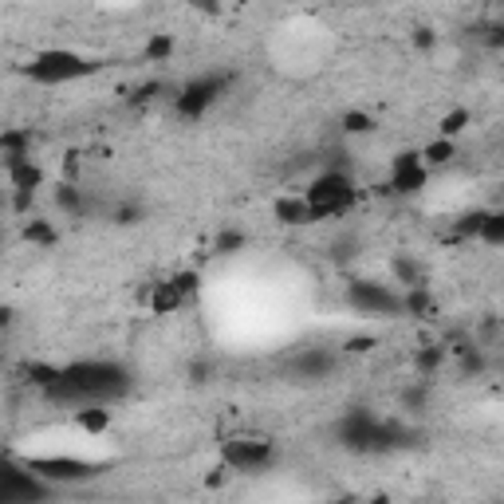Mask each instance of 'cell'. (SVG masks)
<instances>
[{"instance_id":"obj_1","label":"cell","mask_w":504,"mask_h":504,"mask_svg":"<svg viewBox=\"0 0 504 504\" xmlns=\"http://www.w3.org/2000/svg\"><path fill=\"white\" fill-rule=\"evenodd\" d=\"M130 390V370L111 363V358H83V363H67L59 370V382L44 398L52 402H67V406H83V402H106L123 398Z\"/></svg>"},{"instance_id":"obj_2","label":"cell","mask_w":504,"mask_h":504,"mask_svg":"<svg viewBox=\"0 0 504 504\" xmlns=\"http://www.w3.org/2000/svg\"><path fill=\"white\" fill-rule=\"evenodd\" d=\"M103 67H106L103 59L71 52V47H44V52H35L28 64H20V76L40 83V87H59V83H79V79L99 76Z\"/></svg>"},{"instance_id":"obj_3","label":"cell","mask_w":504,"mask_h":504,"mask_svg":"<svg viewBox=\"0 0 504 504\" xmlns=\"http://www.w3.org/2000/svg\"><path fill=\"white\" fill-rule=\"evenodd\" d=\"M304 201L311 209V221H335L347 217L358 201V186L347 170H323L311 177V186L304 189Z\"/></svg>"},{"instance_id":"obj_4","label":"cell","mask_w":504,"mask_h":504,"mask_svg":"<svg viewBox=\"0 0 504 504\" xmlns=\"http://www.w3.org/2000/svg\"><path fill=\"white\" fill-rule=\"evenodd\" d=\"M229 87V76H221V71H206V76H194L186 83L182 91L174 95V111L177 118H186V123H197V118H206L213 111V103L225 95Z\"/></svg>"},{"instance_id":"obj_5","label":"cell","mask_w":504,"mask_h":504,"mask_svg":"<svg viewBox=\"0 0 504 504\" xmlns=\"http://www.w3.org/2000/svg\"><path fill=\"white\" fill-rule=\"evenodd\" d=\"M276 446L268 438H229L221 441V465L229 473H264L276 465Z\"/></svg>"},{"instance_id":"obj_6","label":"cell","mask_w":504,"mask_h":504,"mask_svg":"<svg viewBox=\"0 0 504 504\" xmlns=\"http://www.w3.org/2000/svg\"><path fill=\"white\" fill-rule=\"evenodd\" d=\"M347 307L358 316H402V296L378 280H351L347 284Z\"/></svg>"},{"instance_id":"obj_7","label":"cell","mask_w":504,"mask_h":504,"mask_svg":"<svg viewBox=\"0 0 504 504\" xmlns=\"http://www.w3.org/2000/svg\"><path fill=\"white\" fill-rule=\"evenodd\" d=\"M429 182V170L422 162V154L418 150H398L390 158V174H387V186H382V194H394V197H414L422 194Z\"/></svg>"},{"instance_id":"obj_8","label":"cell","mask_w":504,"mask_h":504,"mask_svg":"<svg viewBox=\"0 0 504 504\" xmlns=\"http://www.w3.org/2000/svg\"><path fill=\"white\" fill-rule=\"evenodd\" d=\"M52 493V485L44 481L40 473H32L28 465L16 461H0V500H40Z\"/></svg>"},{"instance_id":"obj_9","label":"cell","mask_w":504,"mask_h":504,"mask_svg":"<svg viewBox=\"0 0 504 504\" xmlns=\"http://www.w3.org/2000/svg\"><path fill=\"white\" fill-rule=\"evenodd\" d=\"M335 367H339V355H331L328 347H307L287 363V375L296 382H323L335 375Z\"/></svg>"},{"instance_id":"obj_10","label":"cell","mask_w":504,"mask_h":504,"mask_svg":"<svg viewBox=\"0 0 504 504\" xmlns=\"http://www.w3.org/2000/svg\"><path fill=\"white\" fill-rule=\"evenodd\" d=\"M28 469L40 473L47 485L52 481H79V477L95 473L87 461H76V458H35V461H28Z\"/></svg>"},{"instance_id":"obj_11","label":"cell","mask_w":504,"mask_h":504,"mask_svg":"<svg viewBox=\"0 0 504 504\" xmlns=\"http://www.w3.org/2000/svg\"><path fill=\"white\" fill-rule=\"evenodd\" d=\"M272 217L287 225V229H304V225H316L311 221V209H307V201L304 194H284V197H276L272 201Z\"/></svg>"},{"instance_id":"obj_12","label":"cell","mask_w":504,"mask_h":504,"mask_svg":"<svg viewBox=\"0 0 504 504\" xmlns=\"http://www.w3.org/2000/svg\"><path fill=\"white\" fill-rule=\"evenodd\" d=\"M449 363V347L446 343H422L414 351V358H410V367H414V375L418 378H438L441 375V367Z\"/></svg>"},{"instance_id":"obj_13","label":"cell","mask_w":504,"mask_h":504,"mask_svg":"<svg viewBox=\"0 0 504 504\" xmlns=\"http://www.w3.org/2000/svg\"><path fill=\"white\" fill-rule=\"evenodd\" d=\"M32 146H35V135L28 126H5L0 130V166L16 158H32Z\"/></svg>"},{"instance_id":"obj_14","label":"cell","mask_w":504,"mask_h":504,"mask_svg":"<svg viewBox=\"0 0 504 504\" xmlns=\"http://www.w3.org/2000/svg\"><path fill=\"white\" fill-rule=\"evenodd\" d=\"M5 182L8 189H44V170L35 158H16V162H5Z\"/></svg>"},{"instance_id":"obj_15","label":"cell","mask_w":504,"mask_h":504,"mask_svg":"<svg viewBox=\"0 0 504 504\" xmlns=\"http://www.w3.org/2000/svg\"><path fill=\"white\" fill-rule=\"evenodd\" d=\"M76 429L87 438H103L106 429H111V410H106V402H83L76 406Z\"/></svg>"},{"instance_id":"obj_16","label":"cell","mask_w":504,"mask_h":504,"mask_svg":"<svg viewBox=\"0 0 504 504\" xmlns=\"http://www.w3.org/2000/svg\"><path fill=\"white\" fill-rule=\"evenodd\" d=\"M189 304V299L182 296V287L174 284V276H166V280H158L150 287V311L154 316H174V311H182Z\"/></svg>"},{"instance_id":"obj_17","label":"cell","mask_w":504,"mask_h":504,"mask_svg":"<svg viewBox=\"0 0 504 504\" xmlns=\"http://www.w3.org/2000/svg\"><path fill=\"white\" fill-rule=\"evenodd\" d=\"M402 316H410V319H434L438 316V296L429 292V284L406 287L402 292Z\"/></svg>"},{"instance_id":"obj_18","label":"cell","mask_w":504,"mask_h":504,"mask_svg":"<svg viewBox=\"0 0 504 504\" xmlns=\"http://www.w3.org/2000/svg\"><path fill=\"white\" fill-rule=\"evenodd\" d=\"M20 241L24 245H32V248H55L59 245V229L47 217H24V225H20Z\"/></svg>"},{"instance_id":"obj_19","label":"cell","mask_w":504,"mask_h":504,"mask_svg":"<svg viewBox=\"0 0 504 504\" xmlns=\"http://www.w3.org/2000/svg\"><path fill=\"white\" fill-rule=\"evenodd\" d=\"M418 154H422L426 170H446V166L458 158V138H441V135H438L434 142H426V146L418 150Z\"/></svg>"},{"instance_id":"obj_20","label":"cell","mask_w":504,"mask_h":504,"mask_svg":"<svg viewBox=\"0 0 504 504\" xmlns=\"http://www.w3.org/2000/svg\"><path fill=\"white\" fill-rule=\"evenodd\" d=\"M52 201L64 209V217H83V213H87V194H83L76 182H59Z\"/></svg>"},{"instance_id":"obj_21","label":"cell","mask_w":504,"mask_h":504,"mask_svg":"<svg viewBox=\"0 0 504 504\" xmlns=\"http://www.w3.org/2000/svg\"><path fill=\"white\" fill-rule=\"evenodd\" d=\"M469 126H473V111H469V106H449V111L438 118V135L441 138H461Z\"/></svg>"},{"instance_id":"obj_22","label":"cell","mask_w":504,"mask_h":504,"mask_svg":"<svg viewBox=\"0 0 504 504\" xmlns=\"http://www.w3.org/2000/svg\"><path fill=\"white\" fill-rule=\"evenodd\" d=\"M59 370L64 367H55V363H24V382H28L32 390L47 394L59 382Z\"/></svg>"},{"instance_id":"obj_23","label":"cell","mask_w":504,"mask_h":504,"mask_svg":"<svg viewBox=\"0 0 504 504\" xmlns=\"http://www.w3.org/2000/svg\"><path fill=\"white\" fill-rule=\"evenodd\" d=\"M174 47H177V40L170 32H154L146 44H142V59H146V64H166V59L174 55Z\"/></svg>"},{"instance_id":"obj_24","label":"cell","mask_w":504,"mask_h":504,"mask_svg":"<svg viewBox=\"0 0 504 504\" xmlns=\"http://www.w3.org/2000/svg\"><path fill=\"white\" fill-rule=\"evenodd\" d=\"M485 213H489V209H469V213H461V217L453 221V229H449V241H477Z\"/></svg>"},{"instance_id":"obj_25","label":"cell","mask_w":504,"mask_h":504,"mask_svg":"<svg viewBox=\"0 0 504 504\" xmlns=\"http://www.w3.org/2000/svg\"><path fill=\"white\" fill-rule=\"evenodd\" d=\"M390 272H394V280L406 284V287L426 284V272H422V264H418L414 257H394V260H390Z\"/></svg>"},{"instance_id":"obj_26","label":"cell","mask_w":504,"mask_h":504,"mask_svg":"<svg viewBox=\"0 0 504 504\" xmlns=\"http://www.w3.org/2000/svg\"><path fill=\"white\" fill-rule=\"evenodd\" d=\"M166 91H170V87H166L162 79H146V83H138V87L126 95V106H135V111H138V106H150V103H158Z\"/></svg>"},{"instance_id":"obj_27","label":"cell","mask_w":504,"mask_h":504,"mask_svg":"<svg viewBox=\"0 0 504 504\" xmlns=\"http://www.w3.org/2000/svg\"><path fill=\"white\" fill-rule=\"evenodd\" d=\"M477 241L489 245V248H500V245H504V213H500V209H489V213H485Z\"/></svg>"},{"instance_id":"obj_28","label":"cell","mask_w":504,"mask_h":504,"mask_svg":"<svg viewBox=\"0 0 504 504\" xmlns=\"http://www.w3.org/2000/svg\"><path fill=\"white\" fill-rule=\"evenodd\" d=\"M245 245H248V237L241 229H221L217 241H213V252L217 257H237V252H245Z\"/></svg>"},{"instance_id":"obj_29","label":"cell","mask_w":504,"mask_h":504,"mask_svg":"<svg viewBox=\"0 0 504 504\" xmlns=\"http://www.w3.org/2000/svg\"><path fill=\"white\" fill-rule=\"evenodd\" d=\"M142 217H146V209H142L138 201H118V206L111 209V225H118V229H130V225H142Z\"/></svg>"},{"instance_id":"obj_30","label":"cell","mask_w":504,"mask_h":504,"mask_svg":"<svg viewBox=\"0 0 504 504\" xmlns=\"http://www.w3.org/2000/svg\"><path fill=\"white\" fill-rule=\"evenodd\" d=\"M426 402H429V378H418V382H410V387L402 390V406H406V410L422 414Z\"/></svg>"},{"instance_id":"obj_31","label":"cell","mask_w":504,"mask_h":504,"mask_svg":"<svg viewBox=\"0 0 504 504\" xmlns=\"http://www.w3.org/2000/svg\"><path fill=\"white\" fill-rule=\"evenodd\" d=\"M343 130H347V135H370V130H375V118H370L367 111H347L343 115Z\"/></svg>"},{"instance_id":"obj_32","label":"cell","mask_w":504,"mask_h":504,"mask_svg":"<svg viewBox=\"0 0 504 504\" xmlns=\"http://www.w3.org/2000/svg\"><path fill=\"white\" fill-rule=\"evenodd\" d=\"M410 44L418 47V52H434V47L441 44V35H438L434 28H426V24H422V28H414V35H410Z\"/></svg>"},{"instance_id":"obj_33","label":"cell","mask_w":504,"mask_h":504,"mask_svg":"<svg viewBox=\"0 0 504 504\" xmlns=\"http://www.w3.org/2000/svg\"><path fill=\"white\" fill-rule=\"evenodd\" d=\"M174 284L182 287V296H186V299H194V296H197V287H201V272H194V268H189V272H174Z\"/></svg>"},{"instance_id":"obj_34","label":"cell","mask_w":504,"mask_h":504,"mask_svg":"<svg viewBox=\"0 0 504 504\" xmlns=\"http://www.w3.org/2000/svg\"><path fill=\"white\" fill-rule=\"evenodd\" d=\"M378 339H370V335H355V339H347L343 343V351L347 355H367V351H375Z\"/></svg>"},{"instance_id":"obj_35","label":"cell","mask_w":504,"mask_h":504,"mask_svg":"<svg viewBox=\"0 0 504 504\" xmlns=\"http://www.w3.org/2000/svg\"><path fill=\"white\" fill-rule=\"evenodd\" d=\"M194 12H201V16H221L225 12V0H186Z\"/></svg>"},{"instance_id":"obj_36","label":"cell","mask_w":504,"mask_h":504,"mask_svg":"<svg viewBox=\"0 0 504 504\" xmlns=\"http://www.w3.org/2000/svg\"><path fill=\"white\" fill-rule=\"evenodd\" d=\"M209 375H213L209 363H201V358H197V363H189V378H194L197 387H201V382H209Z\"/></svg>"},{"instance_id":"obj_37","label":"cell","mask_w":504,"mask_h":504,"mask_svg":"<svg viewBox=\"0 0 504 504\" xmlns=\"http://www.w3.org/2000/svg\"><path fill=\"white\" fill-rule=\"evenodd\" d=\"M12 323H16V307H8V304H0V331H8Z\"/></svg>"},{"instance_id":"obj_38","label":"cell","mask_w":504,"mask_h":504,"mask_svg":"<svg viewBox=\"0 0 504 504\" xmlns=\"http://www.w3.org/2000/svg\"><path fill=\"white\" fill-rule=\"evenodd\" d=\"M0 248H5V229H0Z\"/></svg>"},{"instance_id":"obj_39","label":"cell","mask_w":504,"mask_h":504,"mask_svg":"<svg viewBox=\"0 0 504 504\" xmlns=\"http://www.w3.org/2000/svg\"><path fill=\"white\" fill-rule=\"evenodd\" d=\"M0 209H5V194H0Z\"/></svg>"},{"instance_id":"obj_40","label":"cell","mask_w":504,"mask_h":504,"mask_svg":"<svg viewBox=\"0 0 504 504\" xmlns=\"http://www.w3.org/2000/svg\"><path fill=\"white\" fill-rule=\"evenodd\" d=\"M0 367H5V351H0Z\"/></svg>"}]
</instances>
